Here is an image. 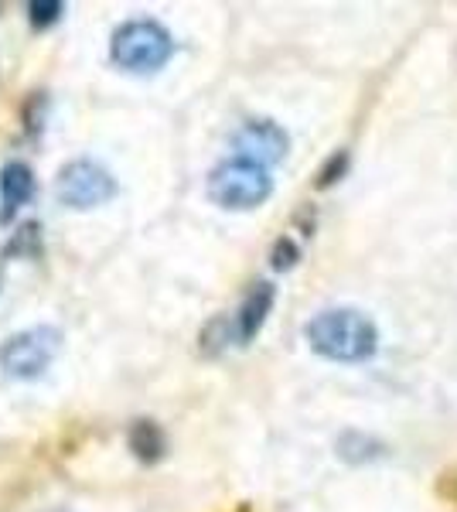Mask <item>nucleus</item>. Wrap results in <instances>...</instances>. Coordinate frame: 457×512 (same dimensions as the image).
<instances>
[{
  "label": "nucleus",
  "instance_id": "4468645a",
  "mask_svg": "<svg viewBox=\"0 0 457 512\" xmlns=\"http://www.w3.org/2000/svg\"><path fill=\"white\" fill-rule=\"evenodd\" d=\"M348 171V151L342 147V151H335L328 161H324V168L318 171V188H331L338 178H342Z\"/></svg>",
  "mask_w": 457,
  "mask_h": 512
},
{
  "label": "nucleus",
  "instance_id": "6e6552de",
  "mask_svg": "<svg viewBox=\"0 0 457 512\" xmlns=\"http://www.w3.org/2000/svg\"><path fill=\"white\" fill-rule=\"evenodd\" d=\"M31 195H35V175H31L28 164H21V161L4 164V171H0V198H4L0 219L7 222L18 216V209L31 202Z\"/></svg>",
  "mask_w": 457,
  "mask_h": 512
},
{
  "label": "nucleus",
  "instance_id": "39448f33",
  "mask_svg": "<svg viewBox=\"0 0 457 512\" xmlns=\"http://www.w3.org/2000/svg\"><path fill=\"white\" fill-rule=\"evenodd\" d=\"M58 202L69 209H96L116 195V181L103 164L96 161H69L58 171L55 181Z\"/></svg>",
  "mask_w": 457,
  "mask_h": 512
},
{
  "label": "nucleus",
  "instance_id": "f8f14e48",
  "mask_svg": "<svg viewBox=\"0 0 457 512\" xmlns=\"http://www.w3.org/2000/svg\"><path fill=\"white\" fill-rule=\"evenodd\" d=\"M297 260H301V246H297L290 236H280L277 243H273V250H270V263H273V270H290Z\"/></svg>",
  "mask_w": 457,
  "mask_h": 512
},
{
  "label": "nucleus",
  "instance_id": "1a4fd4ad",
  "mask_svg": "<svg viewBox=\"0 0 457 512\" xmlns=\"http://www.w3.org/2000/svg\"><path fill=\"white\" fill-rule=\"evenodd\" d=\"M130 448H134V454L140 461H157L164 454V434L161 427L154 424V420H137L134 431H130Z\"/></svg>",
  "mask_w": 457,
  "mask_h": 512
},
{
  "label": "nucleus",
  "instance_id": "f257e3e1",
  "mask_svg": "<svg viewBox=\"0 0 457 512\" xmlns=\"http://www.w3.org/2000/svg\"><path fill=\"white\" fill-rule=\"evenodd\" d=\"M304 338L328 362H369L379 352V328L355 308H328L304 325Z\"/></svg>",
  "mask_w": 457,
  "mask_h": 512
},
{
  "label": "nucleus",
  "instance_id": "0eeeda50",
  "mask_svg": "<svg viewBox=\"0 0 457 512\" xmlns=\"http://www.w3.org/2000/svg\"><path fill=\"white\" fill-rule=\"evenodd\" d=\"M273 301H277V291H273L270 280H256L253 287L246 291L243 304H239V315H236V338L239 342H253L260 335L263 321L273 311Z\"/></svg>",
  "mask_w": 457,
  "mask_h": 512
},
{
  "label": "nucleus",
  "instance_id": "f03ea898",
  "mask_svg": "<svg viewBox=\"0 0 457 512\" xmlns=\"http://www.w3.org/2000/svg\"><path fill=\"white\" fill-rule=\"evenodd\" d=\"M270 195H273L270 171L246 158H236V154L222 164H215L209 175V198L219 209H229V212L260 209Z\"/></svg>",
  "mask_w": 457,
  "mask_h": 512
},
{
  "label": "nucleus",
  "instance_id": "423d86ee",
  "mask_svg": "<svg viewBox=\"0 0 457 512\" xmlns=\"http://www.w3.org/2000/svg\"><path fill=\"white\" fill-rule=\"evenodd\" d=\"M232 151L236 158H246L260 168L270 171V164H280L290 151V137L280 123L273 120H246L232 137Z\"/></svg>",
  "mask_w": 457,
  "mask_h": 512
},
{
  "label": "nucleus",
  "instance_id": "7ed1b4c3",
  "mask_svg": "<svg viewBox=\"0 0 457 512\" xmlns=\"http://www.w3.org/2000/svg\"><path fill=\"white\" fill-rule=\"evenodd\" d=\"M110 52L120 69L147 76V72H157L168 65L174 55V38L157 21H127L123 28H116Z\"/></svg>",
  "mask_w": 457,
  "mask_h": 512
},
{
  "label": "nucleus",
  "instance_id": "ddd939ff",
  "mask_svg": "<svg viewBox=\"0 0 457 512\" xmlns=\"http://www.w3.org/2000/svg\"><path fill=\"white\" fill-rule=\"evenodd\" d=\"M28 18L35 28H48V24H55L58 18H62V4H55V0H31Z\"/></svg>",
  "mask_w": 457,
  "mask_h": 512
},
{
  "label": "nucleus",
  "instance_id": "9d476101",
  "mask_svg": "<svg viewBox=\"0 0 457 512\" xmlns=\"http://www.w3.org/2000/svg\"><path fill=\"white\" fill-rule=\"evenodd\" d=\"M342 444H355V451L342 454V458H348V461H372V458H382V454H386V444H379L376 437H362L355 431L342 434Z\"/></svg>",
  "mask_w": 457,
  "mask_h": 512
},
{
  "label": "nucleus",
  "instance_id": "20e7f679",
  "mask_svg": "<svg viewBox=\"0 0 457 512\" xmlns=\"http://www.w3.org/2000/svg\"><path fill=\"white\" fill-rule=\"evenodd\" d=\"M58 345H62V332L58 328L38 325L28 328V332H18L0 345V369L11 379H38L52 366Z\"/></svg>",
  "mask_w": 457,
  "mask_h": 512
},
{
  "label": "nucleus",
  "instance_id": "9b49d317",
  "mask_svg": "<svg viewBox=\"0 0 457 512\" xmlns=\"http://www.w3.org/2000/svg\"><path fill=\"white\" fill-rule=\"evenodd\" d=\"M229 335H232V325H229V318H215L209 328L202 332V352H222L226 349V342H229Z\"/></svg>",
  "mask_w": 457,
  "mask_h": 512
}]
</instances>
